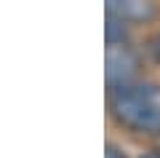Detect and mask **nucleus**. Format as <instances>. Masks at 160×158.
Here are the masks:
<instances>
[{
  "label": "nucleus",
  "mask_w": 160,
  "mask_h": 158,
  "mask_svg": "<svg viewBox=\"0 0 160 158\" xmlns=\"http://www.w3.org/2000/svg\"><path fill=\"white\" fill-rule=\"evenodd\" d=\"M155 48H158V57H160V35H158V40H155Z\"/></svg>",
  "instance_id": "7ed1b4c3"
},
{
  "label": "nucleus",
  "mask_w": 160,
  "mask_h": 158,
  "mask_svg": "<svg viewBox=\"0 0 160 158\" xmlns=\"http://www.w3.org/2000/svg\"><path fill=\"white\" fill-rule=\"evenodd\" d=\"M136 70V57H133L131 51L126 48V46H109L107 51V75L109 80L115 78H128V75Z\"/></svg>",
  "instance_id": "f03ea898"
},
{
  "label": "nucleus",
  "mask_w": 160,
  "mask_h": 158,
  "mask_svg": "<svg viewBox=\"0 0 160 158\" xmlns=\"http://www.w3.org/2000/svg\"><path fill=\"white\" fill-rule=\"evenodd\" d=\"M112 110L115 118L133 131H144V134L160 131V107L144 94H120Z\"/></svg>",
  "instance_id": "f257e3e1"
}]
</instances>
